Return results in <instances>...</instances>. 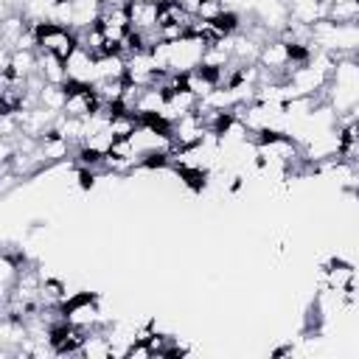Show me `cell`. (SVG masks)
<instances>
[{
    "label": "cell",
    "mask_w": 359,
    "mask_h": 359,
    "mask_svg": "<svg viewBox=\"0 0 359 359\" xmlns=\"http://www.w3.org/2000/svg\"><path fill=\"white\" fill-rule=\"evenodd\" d=\"M126 11H129V22H132V28L146 31V34L160 28V22H157V17H160V3L129 0V3H126Z\"/></svg>",
    "instance_id": "cell-6"
},
{
    "label": "cell",
    "mask_w": 359,
    "mask_h": 359,
    "mask_svg": "<svg viewBox=\"0 0 359 359\" xmlns=\"http://www.w3.org/2000/svg\"><path fill=\"white\" fill-rule=\"evenodd\" d=\"M73 171H76V180H79V188H81V191H90V188L95 185V180L101 177V171H95V168H81V165H73Z\"/></svg>",
    "instance_id": "cell-14"
},
{
    "label": "cell",
    "mask_w": 359,
    "mask_h": 359,
    "mask_svg": "<svg viewBox=\"0 0 359 359\" xmlns=\"http://www.w3.org/2000/svg\"><path fill=\"white\" fill-rule=\"evenodd\" d=\"M39 76L48 84H65L67 81V65H65V59H59L53 53H39Z\"/></svg>",
    "instance_id": "cell-8"
},
{
    "label": "cell",
    "mask_w": 359,
    "mask_h": 359,
    "mask_svg": "<svg viewBox=\"0 0 359 359\" xmlns=\"http://www.w3.org/2000/svg\"><path fill=\"white\" fill-rule=\"evenodd\" d=\"M286 6H289V20H294V22L314 25L317 20H323L320 0H286Z\"/></svg>",
    "instance_id": "cell-10"
},
{
    "label": "cell",
    "mask_w": 359,
    "mask_h": 359,
    "mask_svg": "<svg viewBox=\"0 0 359 359\" xmlns=\"http://www.w3.org/2000/svg\"><path fill=\"white\" fill-rule=\"evenodd\" d=\"M323 20H331L339 25H359V0H334V6L328 8V17Z\"/></svg>",
    "instance_id": "cell-11"
},
{
    "label": "cell",
    "mask_w": 359,
    "mask_h": 359,
    "mask_svg": "<svg viewBox=\"0 0 359 359\" xmlns=\"http://www.w3.org/2000/svg\"><path fill=\"white\" fill-rule=\"evenodd\" d=\"M67 300V286L59 278H45L42 275V286H39V303L42 309H56Z\"/></svg>",
    "instance_id": "cell-9"
},
{
    "label": "cell",
    "mask_w": 359,
    "mask_h": 359,
    "mask_svg": "<svg viewBox=\"0 0 359 359\" xmlns=\"http://www.w3.org/2000/svg\"><path fill=\"white\" fill-rule=\"evenodd\" d=\"M205 39L185 34L177 42H168V70L174 73H191L202 65V53H205Z\"/></svg>",
    "instance_id": "cell-3"
},
{
    "label": "cell",
    "mask_w": 359,
    "mask_h": 359,
    "mask_svg": "<svg viewBox=\"0 0 359 359\" xmlns=\"http://www.w3.org/2000/svg\"><path fill=\"white\" fill-rule=\"evenodd\" d=\"M34 36H36V50L39 53H53L59 59H67L79 48V36L73 28H65L53 20H39L34 22Z\"/></svg>",
    "instance_id": "cell-2"
},
{
    "label": "cell",
    "mask_w": 359,
    "mask_h": 359,
    "mask_svg": "<svg viewBox=\"0 0 359 359\" xmlns=\"http://www.w3.org/2000/svg\"><path fill=\"white\" fill-rule=\"evenodd\" d=\"M146 3H163V0H146Z\"/></svg>",
    "instance_id": "cell-16"
},
{
    "label": "cell",
    "mask_w": 359,
    "mask_h": 359,
    "mask_svg": "<svg viewBox=\"0 0 359 359\" xmlns=\"http://www.w3.org/2000/svg\"><path fill=\"white\" fill-rule=\"evenodd\" d=\"M180 180H182V185H188L194 194H202L205 188H208V177H210V171L208 168H171Z\"/></svg>",
    "instance_id": "cell-13"
},
{
    "label": "cell",
    "mask_w": 359,
    "mask_h": 359,
    "mask_svg": "<svg viewBox=\"0 0 359 359\" xmlns=\"http://www.w3.org/2000/svg\"><path fill=\"white\" fill-rule=\"evenodd\" d=\"M65 104H67V90H65V84H48V81H45V87H42V93H39V107H48V109L62 112Z\"/></svg>",
    "instance_id": "cell-12"
},
{
    "label": "cell",
    "mask_w": 359,
    "mask_h": 359,
    "mask_svg": "<svg viewBox=\"0 0 359 359\" xmlns=\"http://www.w3.org/2000/svg\"><path fill=\"white\" fill-rule=\"evenodd\" d=\"M328 104L337 112L359 104V56H342L328 81Z\"/></svg>",
    "instance_id": "cell-1"
},
{
    "label": "cell",
    "mask_w": 359,
    "mask_h": 359,
    "mask_svg": "<svg viewBox=\"0 0 359 359\" xmlns=\"http://www.w3.org/2000/svg\"><path fill=\"white\" fill-rule=\"evenodd\" d=\"M104 3V8H109V6H126L129 0H101Z\"/></svg>",
    "instance_id": "cell-15"
},
{
    "label": "cell",
    "mask_w": 359,
    "mask_h": 359,
    "mask_svg": "<svg viewBox=\"0 0 359 359\" xmlns=\"http://www.w3.org/2000/svg\"><path fill=\"white\" fill-rule=\"evenodd\" d=\"M73 6V31H87L93 25H98L101 14H104V3L101 0H70Z\"/></svg>",
    "instance_id": "cell-7"
},
{
    "label": "cell",
    "mask_w": 359,
    "mask_h": 359,
    "mask_svg": "<svg viewBox=\"0 0 359 359\" xmlns=\"http://www.w3.org/2000/svg\"><path fill=\"white\" fill-rule=\"evenodd\" d=\"M356 199H359V191H356Z\"/></svg>",
    "instance_id": "cell-17"
},
{
    "label": "cell",
    "mask_w": 359,
    "mask_h": 359,
    "mask_svg": "<svg viewBox=\"0 0 359 359\" xmlns=\"http://www.w3.org/2000/svg\"><path fill=\"white\" fill-rule=\"evenodd\" d=\"M351 289H356V266L345 258H328L320 266V292L345 294Z\"/></svg>",
    "instance_id": "cell-4"
},
{
    "label": "cell",
    "mask_w": 359,
    "mask_h": 359,
    "mask_svg": "<svg viewBox=\"0 0 359 359\" xmlns=\"http://www.w3.org/2000/svg\"><path fill=\"white\" fill-rule=\"evenodd\" d=\"M65 65H67V79L70 81H81V84H93L95 81V56L87 50V48H76L67 59H65Z\"/></svg>",
    "instance_id": "cell-5"
}]
</instances>
